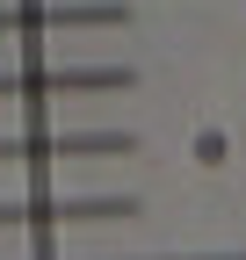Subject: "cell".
Segmentation results:
<instances>
[{
    "instance_id": "cell-2",
    "label": "cell",
    "mask_w": 246,
    "mask_h": 260,
    "mask_svg": "<svg viewBox=\"0 0 246 260\" xmlns=\"http://www.w3.org/2000/svg\"><path fill=\"white\" fill-rule=\"evenodd\" d=\"M131 138L123 130H22L0 138V167H51V159H109Z\"/></svg>"
},
{
    "instance_id": "cell-3",
    "label": "cell",
    "mask_w": 246,
    "mask_h": 260,
    "mask_svg": "<svg viewBox=\"0 0 246 260\" xmlns=\"http://www.w3.org/2000/svg\"><path fill=\"white\" fill-rule=\"evenodd\" d=\"M131 73L123 65H22V73H0V102L8 94H87V87H123Z\"/></svg>"
},
{
    "instance_id": "cell-1",
    "label": "cell",
    "mask_w": 246,
    "mask_h": 260,
    "mask_svg": "<svg viewBox=\"0 0 246 260\" xmlns=\"http://www.w3.org/2000/svg\"><path fill=\"white\" fill-rule=\"evenodd\" d=\"M131 217L123 195H22V203H0V232H51V224H116Z\"/></svg>"
},
{
    "instance_id": "cell-4",
    "label": "cell",
    "mask_w": 246,
    "mask_h": 260,
    "mask_svg": "<svg viewBox=\"0 0 246 260\" xmlns=\"http://www.w3.org/2000/svg\"><path fill=\"white\" fill-rule=\"evenodd\" d=\"M102 22H123L116 0H51V8H0V37H15V29H102Z\"/></svg>"
}]
</instances>
